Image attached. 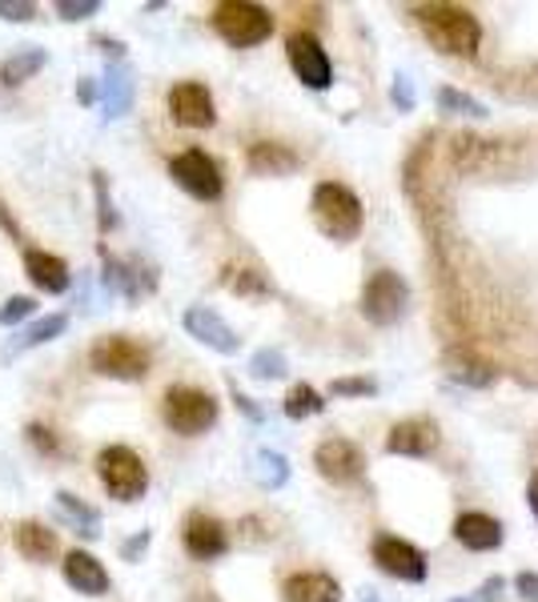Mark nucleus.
<instances>
[{
    "label": "nucleus",
    "instance_id": "2eb2a0df",
    "mask_svg": "<svg viewBox=\"0 0 538 602\" xmlns=\"http://www.w3.org/2000/svg\"><path fill=\"white\" fill-rule=\"evenodd\" d=\"M181 543H186V550L193 558L210 562V558H222L225 550H229V534H225V526L213 519V514L193 510V514L181 522Z\"/></svg>",
    "mask_w": 538,
    "mask_h": 602
},
{
    "label": "nucleus",
    "instance_id": "f704fd0d",
    "mask_svg": "<svg viewBox=\"0 0 538 602\" xmlns=\"http://www.w3.org/2000/svg\"><path fill=\"white\" fill-rule=\"evenodd\" d=\"M0 21H9V24L36 21V4L33 0H0Z\"/></svg>",
    "mask_w": 538,
    "mask_h": 602
},
{
    "label": "nucleus",
    "instance_id": "f257e3e1",
    "mask_svg": "<svg viewBox=\"0 0 538 602\" xmlns=\"http://www.w3.org/2000/svg\"><path fill=\"white\" fill-rule=\"evenodd\" d=\"M414 16H418V29L426 33V41L446 57H474L479 53L482 24L474 12L458 9V4H422Z\"/></svg>",
    "mask_w": 538,
    "mask_h": 602
},
{
    "label": "nucleus",
    "instance_id": "58836bf2",
    "mask_svg": "<svg viewBox=\"0 0 538 602\" xmlns=\"http://www.w3.org/2000/svg\"><path fill=\"white\" fill-rule=\"evenodd\" d=\"M498 594H503V579L494 575V579L482 582V587L474 594H470V599H455V602H498Z\"/></svg>",
    "mask_w": 538,
    "mask_h": 602
},
{
    "label": "nucleus",
    "instance_id": "5701e85b",
    "mask_svg": "<svg viewBox=\"0 0 538 602\" xmlns=\"http://www.w3.org/2000/svg\"><path fill=\"white\" fill-rule=\"evenodd\" d=\"M12 543H16L21 558H29V562H53V558L60 555L57 534L48 531V526H41V522H33V519L16 522V534H12Z\"/></svg>",
    "mask_w": 538,
    "mask_h": 602
},
{
    "label": "nucleus",
    "instance_id": "a19ab883",
    "mask_svg": "<svg viewBox=\"0 0 538 602\" xmlns=\"http://www.w3.org/2000/svg\"><path fill=\"white\" fill-rule=\"evenodd\" d=\"M93 48H101L109 57V65H117L121 57H125V45H121L117 36H93Z\"/></svg>",
    "mask_w": 538,
    "mask_h": 602
},
{
    "label": "nucleus",
    "instance_id": "aec40b11",
    "mask_svg": "<svg viewBox=\"0 0 538 602\" xmlns=\"http://www.w3.org/2000/svg\"><path fill=\"white\" fill-rule=\"evenodd\" d=\"M24 274H29V281H33L41 293H69L72 286V274L69 266H65V257L57 254H45V249H24Z\"/></svg>",
    "mask_w": 538,
    "mask_h": 602
},
{
    "label": "nucleus",
    "instance_id": "9b49d317",
    "mask_svg": "<svg viewBox=\"0 0 538 602\" xmlns=\"http://www.w3.org/2000/svg\"><path fill=\"white\" fill-rule=\"evenodd\" d=\"M181 325H186L189 337H198L201 346H210L213 354L234 358L237 349H242V337H237V330L225 322L217 310H210V305H189V310L181 313Z\"/></svg>",
    "mask_w": 538,
    "mask_h": 602
},
{
    "label": "nucleus",
    "instance_id": "a878e982",
    "mask_svg": "<svg viewBox=\"0 0 538 602\" xmlns=\"http://www.w3.org/2000/svg\"><path fill=\"white\" fill-rule=\"evenodd\" d=\"M249 169L261 177H281L298 169V153H290L285 145H273V141H258L249 149Z\"/></svg>",
    "mask_w": 538,
    "mask_h": 602
},
{
    "label": "nucleus",
    "instance_id": "9d476101",
    "mask_svg": "<svg viewBox=\"0 0 538 602\" xmlns=\"http://www.w3.org/2000/svg\"><path fill=\"white\" fill-rule=\"evenodd\" d=\"M314 466L317 475L334 482V487H350L366 475V454L354 446L350 438H326L314 450Z\"/></svg>",
    "mask_w": 538,
    "mask_h": 602
},
{
    "label": "nucleus",
    "instance_id": "ddd939ff",
    "mask_svg": "<svg viewBox=\"0 0 538 602\" xmlns=\"http://www.w3.org/2000/svg\"><path fill=\"white\" fill-rule=\"evenodd\" d=\"M169 116H173L181 129H210L213 121H217L210 89L198 81L173 85V89H169Z\"/></svg>",
    "mask_w": 538,
    "mask_h": 602
},
{
    "label": "nucleus",
    "instance_id": "393cba45",
    "mask_svg": "<svg viewBox=\"0 0 538 602\" xmlns=\"http://www.w3.org/2000/svg\"><path fill=\"white\" fill-rule=\"evenodd\" d=\"M48 65V53L41 45H24L21 53H12V57L0 60V81L9 85V89H16V85L33 81L36 73Z\"/></svg>",
    "mask_w": 538,
    "mask_h": 602
},
{
    "label": "nucleus",
    "instance_id": "a211bd4d",
    "mask_svg": "<svg viewBox=\"0 0 538 602\" xmlns=\"http://www.w3.org/2000/svg\"><path fill=\"white\" fill-rule=\"evenodd\" d=\"M390 454H402V458H430L438 450V426L430 417H406L399 426L390 430L386 438Z\"/></svg>",
    "mask_w": 538,
    "mask_h": 602
},
{
    "label": "nucleus",
    "instance_id": "49530a36",
    "mask_svg": "<svg viewBox=\"0 0 538 602\" xmlns=\"http://www.w3.org/2000/svg\"><path fill=\"white\" fill-rule=\"evenodd\" d=\"M0 225L12 233V242H21V230H16V221H12V213H9V205L0 201Z\"/></svg>",
    "mask_w": 538,
    "mask_h": 602
},
{
    "label": "nucleus",
    "instance_id": "37998d69",
    "mask_svg": "<svg viewBox=\"0 0 538 602\" xmlns=\"http://www.w3.org/2000/svg\"><path fill=\"white\" fill-rule=\"evenodd\" d=\"M515 591L523 594L527 602H538V575H535V570H523V575H518Z\"/></svg>",
    "mask_w": 538,
    "mask_h": 602
},
{
    "label": "nucleus",
    "instance_id": "e433bc0d",
    "mask_svg": "<svg viewBox=\"0 0 538 602\" xmlns=\"http://www.w3.org/2000/svg\"><path fill=\"white\" fill-rule=\"evenodd\" d=\"M329 394H338V398H354V394H378V382H370V378H338V382L329 386Z\"/></svg>",
    "mask_w": 538,
    "mask_h": 602
},
{
    "label": "nucleus",
    "instance_id": "de8ad7c7",
    "mask_svg": "<svg viewBox=\"0 0 538 602\" xmlns=\"http://www.w3.org/2000/svg\"><path fill=\"white\" fill-rule=\"evenodd\" d=\"M527 502H530V510H535V519H538V470L530 475V487H527Z\"/></svg>",
    "mask_w": 538,
    "mask_h": 602
},
{
    "label": "nucleus",
    "instance_id": "2f4dec72",
    "mask_svg": "<svg viewBox=\"0 0 538 602\" xmlns=\"http://www.w3.org/2000/svg\"><path fill=\"white\" fill-rule=\"evenodd\" d=\"M33 313H36V298H29V293H12V298L0 305V325L16 330V325L33 322Z\"/></svg>",
    "mask_w": 538,
    "mask_h": 602
},
{
    "label": "nucleus",
    "instance_id": "7c9ffc66",
    "mask_svg": "<svg viewBox=\"0 0 538 602\" xmlns=\"http://www.w3.org/2000/svg\"><path fill=\"white\" fill-rule=\"evenodd\" d=\"M285 370H290V361H285V354H281V349H258V354L249 358V374H254V378H261V382L285 378Z\"/></svg>",
    "mask_w": 538,
    "mask_h": 602
},
{
    "label": "nucleus",
    "instance_id": "cd10ccee",
    "mask_svg": "<svg viewBox=\"0 0 538 602\" xmlns=\"http://www.w3.org/2000/svg\"><path fill=\"white\" fill-rule=\"evenodd\" d=\"M450 378L455 382H462V386H479V390H486V386H494L498 382V370L494 366H486V361H479V358H455L450 361Z\"/></svg>",
    "mask_w": 538,
    "mask_h": 602
},
{
    "label": "nucleus",
    "instance_id": "412c9836",
    "mask_svg": "<svg viewBox=\"0 0 538 602\" xmlns=\"http://www.w3.org/2000/svg\"><path fill=\"white\" fill-rule=\"evenodd\" d=\"M53 514H57V522H65V531H72L77 538H101V510L89 506L85 499H77L72 490H57V494H53Z\"/></svg>",
    "mask_w": 538,
    "mask_h": 602
},
{
    "label": "nucleus",
    "instance_id": "4468645a",
    "mask_svg": "<svg viewBox=\"0 0 538 602\" xmlns=\"http://www.w3.org/2000/svg\"><path fill=\"white\" fill-rule=\"evenodd\" d=\"M374 562L382 575L399 582H426V555L418 546H410L406 538H378Z\"/></svg>",
    "mask_w": 538,
    "mask_h": 602
},
{
    "label": "nucleus",
    "instance_id": "f3484780",
    "mask_svg": "<svg viewBox=\"0 0 538 602\" xmlns=\"http://www.w3.org/2000/svg\"><path fill=\"white\" fill-rule=\"evenodd\" d=\"M65 330H69V313H45V317H33V322L21 325V330L4 342V354H0V358L16 361L21 354H29V349H41V346H48V342H57Z\"/></svg>",
    "mask_w": 538,
    "mask_h": 602
},
{
    "label": "nucleus",
    "instance_id": "72a5a7b5",
    "mask_svg": "<svg viewBox=\"0 0 538 602\" xmlns=\"http://www.w3.org/2000/svg\"><path fill=\"white\" fill-rule=\"evenodd\" d=\"M53 9H57L60 21L77 24V21H89V16H97V12H101V0H57Z\"/></svg>",
    "mask_w": 538,
    "mask_h": 602
},
{
    "label": "nucleus",
    "instance_id": "79ce46f5",
    "mask_svg": "<svg viewBox=\"0 0 538 602\" xmlns=\"http://www.w3.org/2000/svg\"><path fill=\"white\" fill-rule=\"evenodd\" d=\"M390 97H394L399 109H414V85H410V77H399L394 89H390Z\"/></svg>",
    "mask_w": 538,
    "mask_h": 602
},
{
    "label": "nucleus",
    "instance_id": "b1692460",
    "mask_svg": "<svg viewBox=\"0 0 538 602\" xmlns=\"http://www.w3.org/2000/svg\"><path fill=\"white\" fill-rule=\"evenodd\" d=\"M281 594H285V602H341L338 579H329V575H317V570L285 579Z\"/></svg>",
    "mask_w": 538,
    "mask_h": 602
},
{
    "label": "nucleus",
    "instance_id": "c03bdc74",
    "mask_svg": "<svg viewBox=\"0 0 538 602\" xmlns=\"http://www.w3.org/2000/svg\"><path fill=\"white\" fill-rule=\"evenodd\" d=\"M229 286H234V290H242V293H254V290H266V281L258 278V274H242V278H229Z\"/></svg>",
    "mask_w": 538,
    "mask_h": 602
},
{
    "label": "nucleus",
    "instance_id": "39448f33",
    "mask_svg": "<svg viewBox=\"0 0 538 602\" xmlns=\"http://www.w3.org/2000/svg\"><path fill=\"white\" fill-rule=\"evenodd\" d=\"M97 475H101V487L109 490V499L117 502H137L149 490V470L141 462V454L130 450V446H105L97 454Z\"/></svg>",
    "mask_w": 538,
    "mask_h": 602
},
{
    "label": "nucleus",
    "instance_id": "20e7f679",
    "mask_svg": "<svg viewBox=\"0 0 538 602\" xmlns=\"http://www.w3.org/2000/svg\"><path fill=\"white\" fill-rule=\"evenodd\" d=\"M213 33L222 36L225 45L234 48H254L261 41H269L273 33V16L261 4H249V0H225L213 9Z\"/></svg>",
    "mask_w": 538,
    "mask_h": 602
},
{
    "label": "nucleus",
    "instance_id": "f8f14e48",
    "mask_svg": "<svg viewBox=\"0 0 538 602\" xmlns=\"http://www.w3.org/2000/svg\"><path fill=\"white\" fill-rule=\"evenodd\" d=\"M101 286L105 293H117V298L141 301L157 290V274L149 266H137V261H121L109 249H101Z\"/></svg>",
    "mask_w": 538,
    "mask_h": 602
},
{
    "label": "nucleus",
    "instance_id": "6e6552de",
    "mask_svg": "<svg viewBox=\"0 0 538 602\" xmlns=\"http://www.w3.org/2000/svg\"><path fill=\"white\" fill-rule=\"evenodd\" d=\"M169 177L177 181V189H186L189 198L198 201H217L225 193V177L217 169L205 149H186L169 161Z\"/></svg>",
    "mask_w": 538,
    "mask_h": 602
},
{
    "label": "nucleus",
    "instance_id": "4c0bfd02",
    "mask_svg": "<svg viewBox=\"0 0 538 602\" xmlns=\"http://www.w3.org/2000/svg\"><path fill=\"white\" fill-rule=\"evenodd\" d=\"M149 538H153L149 531H137L133 538H125V543H121V558H125V562H137V558L149 550Z\"/></svg>",
    "mask_w": 538,
    "mask_h": 602
},
{
    "label": "nucleus",
    "instance_id": "c756f323",
    "mask_svg": "<svg viewBox=\"0 0 538 602\" xmlns=\"http://www.w3.org/2000/svg\"><path fill=\"white\" fill-rule=\"evenodd\" d=\"M438 109L442 113H458V116H474V121H482L486 116V104L482 101H474L470 93H458V89H438Z\"/></svg>",
    "mask_w": 538,
    "mask_h": 602
},
{
    "label": "nucleus",
    "instance_id": "ea45409f",
    "mask_svg": "<svg viewBox=\"0 0 538 602\" xmlns=\"http://www.w3.org/2000/svg\"><path fill=\"white\" fill-rule=\"evenodd\" d=\"M229 394H234L237 410H242V414H246L249 422H266V410H261V405H254V398H246L242 390H237V386H229Z\"/></svg>",
    "mask_w": 538,
    "mask_h": 602
},
{
    "label": "nucleus",
    "instance_id": "c9c22d12",
    "mask_svg": "<svg viewBox=\"0 0 538 602\" xmlns=\"http://www.w3.org/2000/svg\"><path fill=\"white\" fill-rule=\"evenodd\" d=\"M24 438H29V446H36L41 454H48V458H53V454H60V442L53 438V430H48V426H36V422H29V426H24Z\"/></svg>",
    "mask_w": 538,
    "mask_h": 602
},
{
    "label": "nucleus",
    "instance_id": "f03ea898",
    "mask_svg": "<svg viewBox=\"0 0 538 602\" xmlns=\"http://www.w3.org/2000/svg\"><path fill=\"white\" fill-rule=\"evenodd\" d=\"M310 209H314L317 230L334 237V242H354L362 233V201H358L354 189L338 186V181H322L314 189Z\"/></svg>",
    "mask_w": 538,
    "mask_h": 602
},
{
    "label": "nucleus",
    "instance_id": "dca6fc26",
    "mask_svg": "<svg viewBox=\"0 0 538 602\" xmlns=\"http://www.w3.org/2000/svg\"><path fill=\"white\" fill-rule=\"evenodd\" d=\"M60 570H65V582H69L77 594H85V599H101V594H109V587H113L109 570L101 567L97 555H89V550H65Z\"/></svg>",
    "mask_w": 538,
    "mask_h": 602
},
{
    "label": "nucleus",
    "instance_id": "4be33fe9",
    "mask_svg": "<svg viewBox=\"0 0 538 602\" xmlns=\"http://www.w3.org/2000/svg\"><path fill=\"white\" fill-rule=\"evenodd\" d=\"M455 538L467 550H498L503 546V522L491 519V514H458L455 522Z\"/></svg>",
    "mask_w": 538,
    "mask_h": 602
},
{
    "label": "nucleus",
    "instance_id": "0eeeda50",
    "mask_svg": "<svg viewBox=\"0 0 538 602\" xmlns=\"http://www.w3.org/2000/svg\"><path fill=\"white\" fill-rule=\"evenodd\" d=\"M410 310V286L394 269H378L362 290V317L374 325H399Z\"/></svg>",
    "mask_w": 538,
    "mask_h": 602
},
{
    "label": "nucleus",
    "instance_id": "a18cd8bd",
    "mask_svg": "<svg viewBox=\"0 0 538 602\" xmlns=\"http://www.w3.org/2000/svg\"><path fill=\"white\" fill-rule=\"evenodd\" d=\"M77 101H81V104H97V81H93V77H81V81H77Z\"/></svg>",
    "mask_w": 538,
    "mask_h": 602
},
{
    "label": "nucleus",
    "instance_id": "6ab92c4d",
    "mask_svg": "<svg viewBox=\"0 0 538 602\" xmlns=\"http://www.w3.org/2000/svg\"><path fill=\"white\" fill-rule=\"evenodd\" d=\"M97 101H101V116L105 121H117V116H125L133 109V73L125 60L105 65L101 85H97Z\"/></svg>",
    "mask_w": 538,
    "mask_h": 602
},
{
    "label": "nucleus",
    "instance_id": "bb28decb",
    "mask_svg": "<svg viewBox=\"0 0 538 602\" xmlns=\"http://www.w3.org/2000/svg\"><path fill=\"white\" fill-rule=\"evenodd\" d=\"M254 478H258V487H266V490L285 487V482H290V462H285V454H278V450L254 454Z\"/></svg>",
    "mask_w": 538,
    "mask_h": 602
},
{
    "label": "nucleus",
    "instance_id": "c85d7f7f",
    "mask_svg": "<svg viewBox=\"0 0 538 602\" xmlns=\"http://www.w3.org/2000/svg\"><path fill=\"white\" fill-rule=\"evenodd\" d=\"M326 410V398L317 394L314 386H293L290 394H285V417H293V422H305V417H314Z\"/></svg>",
    "mask_w": 538,
    "mask_h": 602
},
{
    "label": "nucleus",
    "instance_id": "473e14b6",
    "mask_svg": "<svg viewBox=\"0 0 538 602\" xmlns=\"http://www.w3.org/2000/svg\"><path fill=\"white\" fill-rule=\"evenodd\" d=\"M93 193H97V218H101V230H117L121 218L113 209V198H109V177L105 174H93Z\"/></svg>",
    "mask_w": 538,
    "mask_h": 602
},
{
    "label": "nucleus",
    "instance_id": "423d86ee",
    "mask_svg": "<svg viewBox=\"0 0 538 602\" xmlns=\"http://www.w3.org/2000/svg\"><path fill=\"white\" fill-rule=\"evenodd\" d=\"M165 426L173 434H205V430L217 422V402H213L210 390H198V386H169V394L161 402Z\"/></svg>",
    "mask_w": 538,
    "mask_h": 602
},
{
    "label": "nucleus",
    "instance_id": "1a4fd4ad",
    "mask_svg": "<svg viewBox=\"0 0 538 602\" xmlns=\"http://www.w3.org/2000/svg\"><path fill=\"white\" fill-rule=\"evenodd\" d=\"M285 57H290V69L293 77L305 85V89H329L334 85V65H329L326 48H322V41L310 33H293L290 41H285Z\"/></svg>",
    "mask_w": 538,
    "mask_h": 602
},
{
    "label": "nucleus",
    "instance_id": "7ed1b4c3",
    "mask_svg": "<svg viewBox=\"0 0 538 602\" xmlns=\"http://www.w3.org/2000/svg\"><path fill=\"white\" fill-rule=\"evenodd\" d=\"M89 366H93V374L113 378V382H141V378L149 374L153 358L149 349L141 346V342H133V337L105 334L97 337L93 349H89Z\"/></svg>",
    "mask_w": 538,
    "mask_h": 602
}]
</instances>
